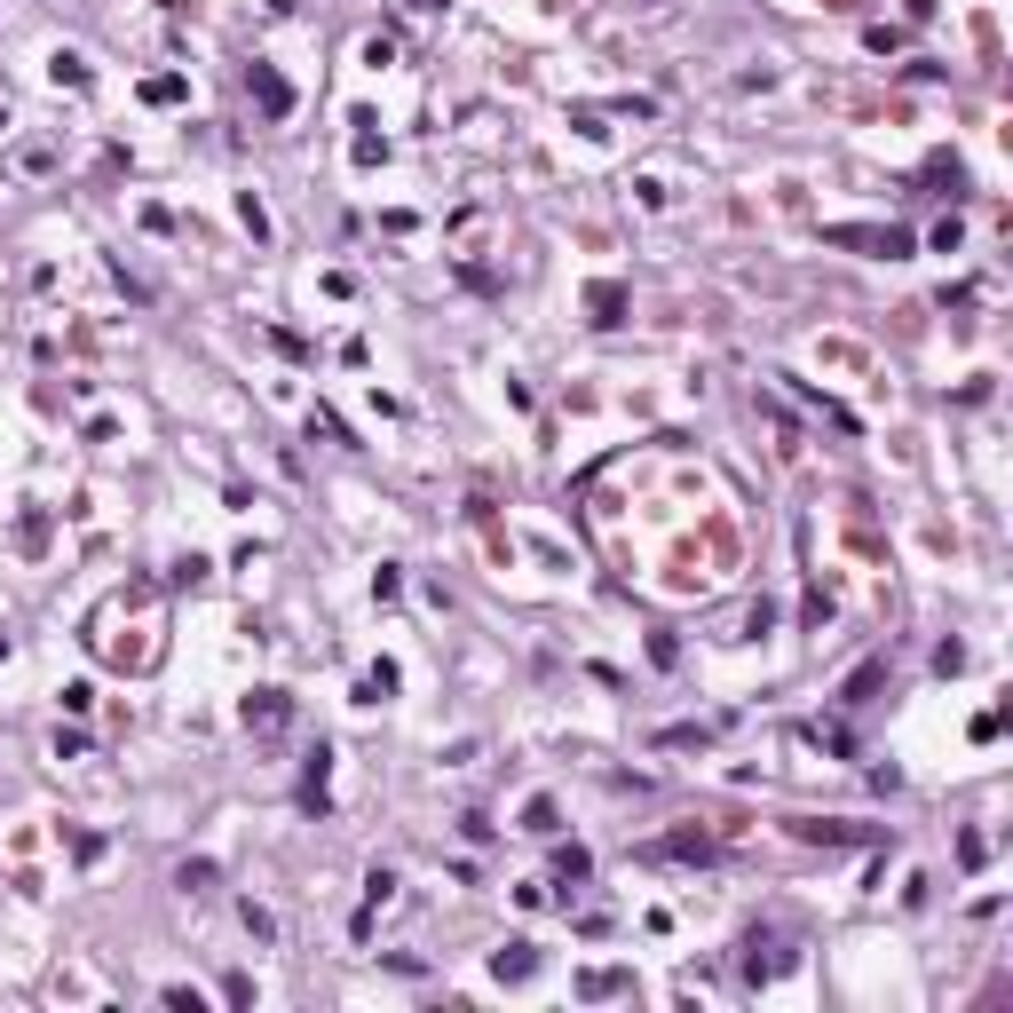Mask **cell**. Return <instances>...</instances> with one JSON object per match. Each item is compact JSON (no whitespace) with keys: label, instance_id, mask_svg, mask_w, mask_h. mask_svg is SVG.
Segmentation results:
<instances>
[{"label":"cell","instance_id":"1","mask_svg":"<svg viewBox=\"0 0 1013 1013\" xmlns=\"http://www.w3.org/2000/svg\"><path fill=\"white\" fill-rule=\"evenodd\" d=\"M159 586L151 579H135V586H119L104 610L88 618V650L104 657V665H119V673H151L159 665Z\"/></svg>","mask_w":1013,"mask_h":1013},{"label":"cell","instance_id":"2","mask_svg":"<svg viewBox=\"0 0 1013 1013\" xmlns=\"http://www.w3.org/2000/svg\"><path fill=\"white\" fill-rule=\"evenodd\" d=\"M831 246H863V254H910V230H863V222H839V230H824Z\"/></svg>","mask_w":1013,"mask_h":1013},{"label":"cell","instance_id":"3","mask_svg":"<svg viewBox=\"0 0 1013 1013\" xmlns=\"http://www.w3.org/2000/svg\"><path fill=\"white\" fill-rule=\"evenodd\" d=\"M792 958H784V942L776 934H745V982H776Z\"/></svg>","mask_w":1013,"mask_h":1013},{"label":"cell","instance_id":"4","mask_svg":"<svg viewBox=\"0 0 1013 1013\" xmlns=\"http://www.w3.org/2000/svg\"><path fill=\"white\" fill-rule=\"evenodd\" d=\"M246 88H254V104H261L269 119H286V112H293V88H286L278 72H269V63H254V72H246Z\"/></svg>","mask_w":1013,"mask_h":1013},{"label":"cell","instance_id":"5","mask_svg":"<svg viewBox=\"0 0 1013 1013\" xmlns=\"http://www.w3.org/2000/svg\"><path fill=\"white\" fill-rule=\"evenodd\" d=\"M293 721V697L286 689H254L246 697V729H286Z\"/></svg>","mask_w":1013,"mask_h":1013},{"label":"cell","instance_id":"6","mask_svg":"<svg viewBox=\"0 0 1013 1013\" xmlns=\"http://www.w3.org/2000/svg\"><path fill=\"white\" fill-rule=\"evenodd\" d=\"M650 855H657V863H689V855L705 863V855H713V839H705V831H673V839H657Z\"/></svg>","mask_w":1013,"mask_h":1013},{"label":"cell","instance_id":"7","mask_svg":"<svg viewBox=\"0 0 1013 1013\" xmlns=\"http://www.w3.org/2000/svg\"><path fill=\"white\" fill-rule=\"evenodd\" d=\"M531 966H538V951H531V942H506V951L491 958V974H499V982H523Z\"/></svg>","mask_w":1013,"mask_h":1013},{"label":"cell","instance_id":"8","mask_svg":"<svg viewBox=\"0 0 1013 1013\" xmlns=\"http://www.w3.org/2000/svg\"><path fill=\"white\" fill-rule=\"evenodd\" d=\"M586 310H594V325H626V286H594Z\"/></svg>","mask_w":1013,"mask_h":1013},{"label":"cell","instance_id":"9","mask_svg":"<svg viewBox=\"0 0 1013 1013\" xmlns=\"http://www.w3.org/2000/svg\"><path fill=\"white\" fill-rule=\"evenodd\" d=\"M800 839H824V848H848V839H863L855 824H800Z\"/></svg>","mask_w":1013,"mask_h":1013},{"label":"cell","instance_id":"10","mask_svg":"<svg viewBox=\"0 0 1013 1013\" xmlns=\"http://www.w3.org/2000/svg\"><path fill=\"white\" fill-rule=\"evenodd\" d=\"M143 104H183V80H175V72H159V80H143Z\"/></svg>","mask_w":1013,"mask_h":1013},{"label":"cell","instance_id":"11","mask_svg":"<svg viewBox=\"0 0 1013 1013\" xmlns=\"http://www.w3.org/2000/svg\"><path fill=\"white\" fill-rule=\"evenodd\" d=\"M586 871H594L586 848H562V855H555V880H586Z\"/></svg>","mask_w":1013,"mask_h":1013},{"label":"cell","instance_id":"12","mask_svg":"<svg viewBox=\"0 0 1013 1013\" xmlns=\"http://www.w3.org/2000/svg\"><path fill=\"white\" fill-rule=\"evenodd\" d=\"M175 880H183L190 895H207V887H214V863H183V871H175Z\"/></svg>","mask_w":1013,"mask_h":1013}]
</instances>
